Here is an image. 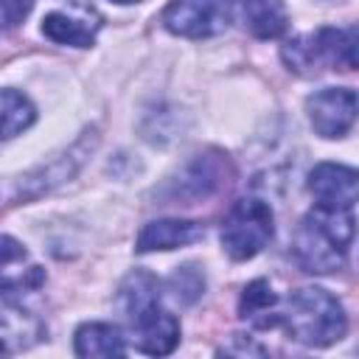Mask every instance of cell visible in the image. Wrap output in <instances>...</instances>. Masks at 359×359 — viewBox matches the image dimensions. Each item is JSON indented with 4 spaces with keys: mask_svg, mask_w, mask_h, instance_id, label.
<instances>
[{
    "mask_svg": "<svg viewBox=\"0 0 359 359\" xmlns=\"http://www.w3.org/2000/svg\"><path fill=\"white\" fill-rule=\"evenodd\" d=\"M157 292H160V286L149 272L129 275L123 289H121L135 345L143 353L165 356L180 342V323L168 309L160 306V294Z\"/></svg>",
    "mask_w": 359,
    "mask_h": 359,
    "instance_id": "obj_1",
    "label": "cell"
},
{
    "mask_svg": "<svg viewBox=\"0 0 359 359\" xmlns=\"http://www.w3.org/2000/svg\"><path fill=\"white\" fill-rule=\"evenodd\" d=\"M353 241V213L314 208L294 230L292 252L306 272L325 275L345 264L348 247Z\"/></svg>",
    "mask_w": 359,
    "mask_h": 359,
    "instance_id": "obj_2",
    "label": "cell"
},
{
    "mask_svg": "<svg viewBox=\"0 0 359 359\" xmlns=\"http://www.w3.org/2000/svg\"><path fill=\"white\" fill-rule=\"evenodd\" d=\"M280 320L286 323L289 337L309 348H328L348 331L342 303L320 286L297 289L289 297V309L286 314H280Z\"/></svg>",
    "mask_w": 359,
    "mask_h": 359,
    "instance_id": "obj_3",
    "label": "cell"
},
{
    "mask_svg": "<svg viewBox=\"0 0 359 359\" xmlns=\"http://www.w3.org/2000/svg\"><path fill=\"white\" fill-rule=\"evenodd\" d=\"M283 62L300 76H314L331 67H356V28H317L283 45Z\"/></svg>",
    "mask_w": 359,
    "mask_h": 359,
    "instance_id": "obj_4",
    "label": "cell"
},
{
    "mask_svg": "<svg viewBox=\"0 0 359 359\" xmlns=\"http://www.w3.org/2000/svg\"><path fill=\"white\" fill-rule=\"evenodd\" d=\"M272 230L275 224L269 205L255 196H247L227 210L222 222V247L233 261H247L269 244Z\"/></svg>",
    "mask_w": 359,
    "mask_h": 359,
    "instance_id": "obj_5",
    "label": "cell"
},
{
    "mask_svg": "<svg viewBox=\"0 0 359 359\" xmlns=\"http://www.w3.org/2000/svg\"><path fill=\"white\" fill-rule=\"evenodd\" d=\"M233 20V0H171L163 25L185 39H208L222 34Z\"/></svg>",
    "mask_w": 359,
    "mask_h": 359,
    "instance_id": "obj_6",
    "label": "cell"
},
{
    "mask_svg": "<svg viewBox=\"0 0 359 359\" xmlns=\"http://www.w3.org/2000/svg\"><path fill=\"white\" fill-rule=\"evenodd\" d=\"M306 109L320 137H342L356 121V93L348 87H325L306 101Z\"/></svg>",
    "mask_w": 359,
    "mask_h": 359,
    "instance_id": "obj_7",
    "label": "cell"
},
{
    "mask_svg": "<svg viewBox=\"0 0 359 359\" xmlns=\"http://www.w3.org/2000/svg\"><path fill=\"white\" fill-rule=\"evenodd\" d=\"M309 191L317 199V208L353 210V202L359 194V180H356V171L348 165L320 163L309 174Z\"/></svg>",
    "mask_w": 359,
    "mask_h": 359,
    "instance_id": "obj_8",
    "label": "cell"
},
{
    "mask_svg": "<svg viewBox=\"0 0 359 359\" xmlns=\"http://www.w3.org/2000/svg\"><path fill=\"white\" fill-rule=\"evenodd\" d=\"M230 160L219 151H210V154H199L196 160H191L185 165V171L180 174V182H177V191H174V199L177 196H185V199H199V196H210L216 194L222 185H227V177H230Z\"/></svg>",
    "mask_w": 359,
    "mask_h": 359,
    "instance_id": "obj_9",
    "label": "cell"
},
{
    "mask_svg": "<svg viewBox=\"0 0 359 359\" xmlns=\"http://www.w3.org/2000/svg\"><path fill=\"white\" fill-rule=\"evenodd\" d=\"M205 236V227L199 222L188 219H157L149 222L137 236V252H154V250H177L199 241Z\"/></svg>",
    "mask_w": 359,
    "mask_h": 359,
    "instance_id": "obj_10",
    "label": "cell"
},
{
    "mask_svg": "<svg viewBox=\"0 0 359 359\" xmlns=\"http://www.w3.org/2000/svg\"><path fill=\"white\" fill-rule=\"evenodd\" d=\"M42 337V323L36 314L20 303L0 300V353H17Z\"/></svg>",
    "mask_w": 359,
    "mask_h": 359,
    "instance_id": "obj_11",
    "label": "cell"
},
{
    "mask_svg": "<svg viewBox=\"0 0 359 359\" xmlns=\"http://www.w3.org/2000/svg\"><path fill=\"white\" fill-rule=\"evenodd\" d=\"M98 22L87 17H76L67 11H50L42 20V34L59 45H76V48H90L95 39Z\"/></svg>",
    "mask_w": 359,
    "mask_h": 359,
    "instance_id": "obj_12",
    "label": "cell"
},
{
    "mask_svg": "<svg viewBox=\"0 0 359 359\" xmlns=\"http://www.w3.org/2000/svg\"><path fill=\"white\" fill-rule=\"evenodd\" d=\"M238 314L252 323L255 328H272L280 323L278 314V294L272 292V286L266 280H252L247 283V289L241 292L238 300Z\"/></svg>",
    "mask_w": 359,
    "mask_h": 359,
    "instance_id": "obj_13",
    "label": "cell"
},
{
    "mask_svg": "<svg viewBox=\"0 0 359 359\" xmlns=\"http://www.w3.org/2000/svg\"><path fill=\"white\" fill-rule=\"evenodd\" d=\"M241 14L247 28L258 39H275L286 31L289 14L283 0H241Z\"/></svg>",
    "mask_w": 359,
    "mask_h": 359,
    "instance_id": "obj_14",
    "label": "cell"
},
{
    "mask_svg": "<svg viewBox=\"0 0 359 359\" xmlns=\"http://www.w3.org/2000/svg\"><path fill=\"white\" fill-rule=\"evenodd\" d=\"M76 356H123L126 345L115 325L109 323H84L73 339Z\"/></svg>",
    "mask_w": 359,
    "mask_h": 359,
    "instance_id": "obj_15",
    "label": "cell"
},
{
    "mask_svg": "<svg viewBox=\"0 0 359 359\" xmlns=\"http://www.w3.org/2000/svg\"><path fill=\"white\" fill-rule=\"evenodd\" d=\"M36 118L34 104L17 90H0V140L25 132Z\"/></svg>",
    "mask_w": 359,
    "mask_h": 359,
    "instance_id": "obj_16",
    "label": "cell"
},
{
    "mask_svg": "<svg viewBox=\"0 0 359 359\" xmlns=\"http://www.w3.org/2000/svg\"><path fill=\"white\" fill-rule=\"evenodd\" d=\"M31 6L34 0H0V31L17 28L28 17Z\"/></svg>",
    "mask_w": 359,
    "mask_h": 359,
    "instance_id": "obj_17",
    "label": "cell"
},
{
    "mask_svg": "<svg viewBox=\"0 0 359 359\" xmlns=\"http://www.w3.org/2000/svg\"><path fill=\"white\" fill-rule=\"evenodd\" d=\"M25 261V250L11 236H0V272H11L8 266H20Z\"/></svg>",
    "mask_w": 359,
    "mask_h": 359,
    "instance_id": "obj_18",
    "label": "cell"
},
{
    "mask_svg": "<svg viewBox=\"0 0 359 359\" xmlns=\"http://www.w3.org/2000/svg\"><path fill=\"white\" fill-rule=\"evenodd\" d=\"M112 3H137V0H112Z\"/></svg>",
    "mask_w": 359,
    "mask_h": 359,
    "instance_id": "obj_19",
    "label": "cell"
}]
</instances>
